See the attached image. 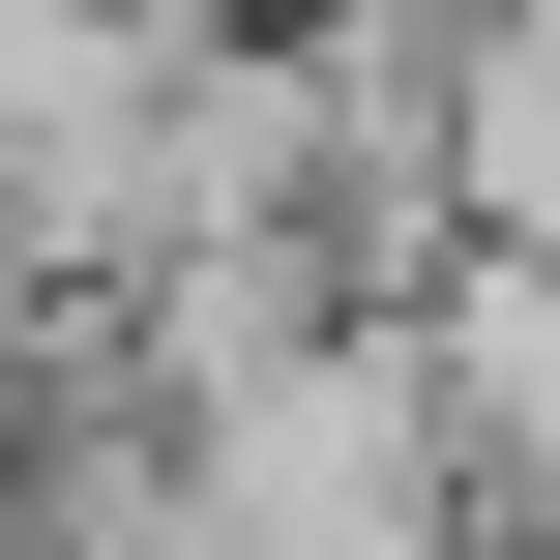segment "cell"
<instances>
[{
    "label": "cell",
    "instance_id": "obj_1",
    "mask_svg": "<svg viewBox=\"0 0 560 560\" xmlns=\"http://www.w3.org/2000/svg\"><path fill=\"white\" fill-rule=\"evenodd\" d=\"M443 236H560V0H443Z\"/></svg>",
    "mask_w": 560,
    "mask_h": 560
}]
</instances>
